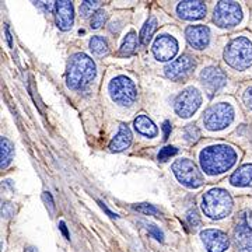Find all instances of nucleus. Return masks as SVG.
I'll return each instance as SVG.
<instances>
[{"label": "nucleus", "mask_w": 252, "mask_h": 252, "mask_svg": "<svg viewBox=\"0 0 252 252\" xmlns=\"http://www.w3.org/2000/svg\"><path fill=\"white\" fill-rule=\"evenodd\" d=\"M111 99L121 107H130L137 99V90L133 81L126 76H117L108 84Z\"/></svg>", "instance_id": "5"}, {"label": "nucleus", "mask_w": 252, "mask_h": 252, "mask_svg": "<svg viewBox=\"0 0 252 252\" xmlns=\"http://www.w3.org/2000/svg\"><path fill=\"white\" fill-rule=\"evenodd\" d=\"M200 240L205 244L207 252H224L230 245V240L227 234L216 228L203 230L200 233Z\"/></svg>", "instance_id": "14"}, {"label": "nucleus", "mask_w": 252, "mask_h": 252, "mask_svg": "<svg viewBox=\"0 0 252 252\" xmlns=\"http://www.w3.org/2000/svg\"><path fill=\"white\" fill-rule=\"evenodd\" d=\"M238 160V154L228 144L207 146L199 153L202 171L207 175H219L233 168Z\"/></svg>", "instance_id": "1"}, {"label": "nucleus", "mask_w": 252, "mask_h": 252, "mask_svg": "<svg viewBox=\"0 0 252 252\" xmlns=\"http://www.w3.org/2000/svg\"><path fill=\"white\" fill-rule=\"evenodd\" d=\"M230 184L238 188H247L252 185V164H244L230 177Z\"/></svg>", "instance_id": "19"}, {"label": "nucleus", "mask_w": 252, "mask_h": 252, "mask_svg": "<svg viewBox=\"0 0 252 252\" xmlns=\"http://www.w3.org/2000/svg\"><path fill=\"white\" fill-rule=\"evenodd\" d=\"M6 30V38H7V42H9L10 48H13V39H11V34H10V30L9 27L4 28Z\"/></svg>", "instance_id": "38"}, {"label": "nucleus", "mask_w": 252, "mask_h": 252, "mask_svg": "<svg viewBox=\"0 0 252 252\" xmlns=\"http://www.w3.org/2000/svg\"><path fill=\"white\" fill-rule=\"evenodd\" d=\"M55 21L59 30L69 31L72 30L74 23V9L73 3L69 0H59L55 1Z\"/></svg>", "instance_id": "15"}, {"label": "nucleus", "mask_w": 252, "mask_h": 252, "mask_svg": "<svg viewBox=\"0 0 252 252\" xmlns=\"http://www.w3.org/2000/svg\"><path fill=\"white\" fill-rule=\"evenodd\" d=\"M136 48H137V35L133 31H130L125 36L122 45L119 48V55L121 56H132V55H135Z\"/></svg>", "instance_id": "22"}, {"label": "nucleus", "mask_w": 252, "mask_h": 252, "mask_svg": "<svg viewBox=\"0 0 252 252\" xmlns=\"http://www.w3.org/2000/svg\"><path fill=\"white\" fill-rule=\"evenodd\" d=\"M243 16V9L237 1H219L213 10V21L220 28L237 27Z\"/></svg>", "instance_id": "7"}, {"label": "nucleus", "mask_w": 252, "mask_h": 252, "mask_svg": "<svg viewBox=\"0 0 252 252\" xmlns=\"http://www.w3.org/2000/svg\"><path fill=\"white\" fill-rule=\"evenodd\" d=\"M135 210L144 213V215H149V216H160V212L158 209H156L153 205H149V203H140V205H135L133 206Z\"/></svg>", "instance_id": "29"}, {"label": "nucleus", "mask_w": 252, "mask_h": 252, "mask_svg": "<svg viewBox=\"0 0 252 252\" xmlns=\"http://www.w3.org/2000/svg\"><path fill=\"white\" fill-rule=\"evenodd\" d=\"M202 104V95L198 89L189 87L180 93L174 101V109L181 118L192 117Z\"/></svg>", "instance_id": "10"}, {"label": "nucleus", "mask_w": 252, "mask_h": 252, "mask_svg": "<svg viewBox=\"0 0 252 252\" xmlns=\"http://www.w3.org/2000/svg\"><path fill=\"white\" fill-rule=\"evenodd\" d=\"M252 213L244 210L237 219L234 228V245L237 252H252Z\"/></svg>", "instance_id": "9"}, {"label": "nucleus", "mask_w": 252, "mask_h": 252, "mask_svg": "<svg viewBox=\"0 0 252 252\" xmlns=\"http://www.w3.org/2000/svg\"><path fill=\"white\" fill-rule=\"evenodd\" d=\"M185 36L188 44L193 49L202 51L210 42V30L205 26H189L185 30Z\"/></svg>", "instance_id": "17"}, {"label": "nucleus", "mask_w": 252, "mask_h": 252, "mask_svg": "<svg viewBox=\"0 0 252 252\" xmlns=\"http://www.w3.org/2000/svg\"><path fill=\"white\" fill-rule=\"evenodd\" d=\"M185 220H187V223H188L189 227L196 228L198 225H200V216H199L196 209H190V210H188L187 215H185Z\"/></svg>", "instance_id": "30"}, {"label": "nucleus", "mask_w": 252, "mask_h": 252, "mask_svg": "<svg viewBox=\"0 0 252 252\" xmlns=\"http://www.w3.org/2000/svg\"><path fill=\"white\" fill-rule=\"evenodd\" d=\"M97 66L90 56L83 52L70 56L66 69V84L72 90H83L95 79Z\"/></svg>", "instance_id": "2"}, {"label": "nucleus", "mask_w": 252, "mask_h": 252, "mask_svg": "<svg viewBox=\"0 0 252 252\" xmlns=\"http://www.w3.org/2000/svg\"><path fill=\"white\" fill-rule=\"evenodd\" d=\"M162 130H164V140H167L168 139V136L171 133V124H170V121H165L164 124H162Z\"/></svg>", "instance_id": "35"}, {"label": "nucleus", "mask_w": 252, "mask_h": 252, "mask_svg": "<svg viewBox=\"0 0 252 252\" xmlns=\"http://www.w3.org/2000/svg\"><path fill=\"white\" fill-rule=\"evenodd\" d=\"M244 102L248 108L252 109V87L247 89V91L244 93Z\"/></svg>", "instance_id": "33"}, {"label": "nucleus", "mask_w": 252, "mask_h": 252, "mask_svg": "<svg viewBox=\"0 0 252 252\" xmlns=\"http://www.w3.org/2000/svg\"><path fill=\"white\" fill-rule=\"evenodd\" d=\"M223 58L235 70H247L252 66V42L247 36H237L227 44Z\"/></svg>", "instance_id": "3"}, {"label": "nucleus", "mask_w": 252, "mask_h": 252, "mask_svg": "<svg viewBox=\"0 0 252 252\" xmlns=\"http://www.w3.org/2000/svg\"><path fill=\"white\" fill-rule=\"evenodd\" d=\"M98 205L99 206H101V209H102V210H104V212H105V213H107V215H108L109 217H111V219H118V215L117 213H112V212H111V210H109L108 207L105 206V203H102V202H98Z\"/></svg>", "instance_id": "36"}, {"label": "nucleus", "mask_w": 252, "mask_h": 252, "mask_svg": "<svg viewBox=\"0 0 252 252\" xmlns=\"http://www.w3.org/2000/svg\"><path fill=\"white\" fill-rule=\"evenodd\" d=\"M101 1H90V0H84L81 1L80 4V16L81 17H89L91 13L97 11V9L99 7Z\"/></svg>", "instance_id": "26"}, {"label": "nucleus", "mask_w": 252, "mask_h": 252, "mask_svg": "<svg viewBox=\"0 0 252 252\" xmlns=\"http://www.w3.org/2000/svg\"><path fill=\"white\" fill-rule=\"evenodd\" d=\"M234 108L227 102H219L205 111L203 125L209 130H223L234 121Z\"/></svg>", "instance_id": "6"}, {"label": "nucleus", "mask_w": 252, "mask_h": 252, "mask_svg": "<svg viewBox=\"0 0 252 252\" xmlns=\"http://www.w3.org/2000/svg\"><path fill=\"white\" fill-rule=\"evenodd\" d=\"M146 228H147V231L153 235L157 241H160V243L164 241V234H162V231L158 228V227H156L154 224H146Z\"/></svg>", "instance_id": "31"}, {"label": "nucleus", "mask_w": 252, "mask_h": 252, "mask_svg": "<svg viewBox=\"0 0 252 252\" xmlns=\"http://www.w3.org/2000/svg\"><path fill=\"white\" fill-rule=\"evenodd\" d=\"M231 209H233V199L225 189H209L202 198V210L212 220L224 219L231 213Z\"/></svg>", "instance_id": "4"}, {"label": "nucleus", "mask_w": 252, "mask_h": 252, "mask_svg": "<svg viewBox=\"0 0 252 252\" xmlns=\"http://www.w3.org/2000/svg\"><path fill=\"white\" fill-rule=\"evenodd\" d=\"M133 125H135L136 130L140 135L146 136V137H156V136L158 135L157 126L154 125L153 121L149 117H146V115H139L135 119Z\"/></svg>", "instance_id": "20"}, {"label": "nucleus", "mask_w": 252, "mask_h": 252, "mask_svg": "<svg viewBox=\"0 0 252 252\" xmlns=\"http://www.w3.org/2000/svg\"><path fill=\"white\" fill-rule=\"evenodd\" d=\"M172 172L175 178L180 181L184 187L190 189L199 188L203 185V175L199 171L196 164L189 158H181L172 164Z\"/></svg>", "instance_id": "8"}, {"label": "nucleus", "mask_w": 252, "mask_h": 252, "mask_svg": "<svg viewBox=\"0 0 252 252\" xmlns=\"http://www.w3.org/2000/svg\"><path fill=\"white\" fill-rule=\"evenodd\" d=\"M177 14L182 20H200L206 16V4L199 0H185L177 6Z\"/></svg>", "instance_id": "16"}, {"label": "nucleus", "mask_w": 252, "mask_h": 252, "mask_svg": "<svg viewBox=\"0 0 252 252\" xmlns=\"http://www.w3.org/2000/svg\"><path fill=\"white\" fill-rule=\"evenodd\" d=\"M14 156V146L10 142L7 137H1L0 139V167L1 170L7 168L10 165V162L13 160Z\"/></svg>", "instance_id": "21"}, {"label": "nucleus", "mask_w": 252, "mask_h": 252, "mask_svg": "<svg viewBox=\"0 0 252 252\" xmlns=\"http://www.w3.org/2000/svg\"><path fill=\"white\" fill-rule=\"evenodd\" d=\"M26 252H38V251H36L35 247H28L27 250H26Z\"/></svg>", "instance_id": "39"}, {"label": "nucleus", "mask_w": 252, "mask_h": 252, "mask_svg": "<svg viewBox=\"0 0 252 252\" xmlns=\"http://www.w3.org/2000/svg\"><path fill=\"white\" fill-rule=\"evenodd\" d=\"M59 228H61V231H62L63 235H64V238L70 240V235H69V231H67V227L64 224V221H61V223H59Z\"/></svg>", "instance_id": "37"}, {"label": "nucleus", "mask_w": 252, "mask_h": 252, "mask_svg": "<svg viewBox=\"0 0 252 252\" xmlns=\"http://www.w3.org/2000/svg\"><path fill=\"white\" fill-rule=\"evenodd\" d=\"M196 69V61L193 56L185 54L181 55L178 59L172 61L165 67V76L172 81H181L188 79Z\"/></svg>", "instance_id": "11"}, {"label": "nucleus", "mask_w": 252, "mask_h": 252, "mask_svg": "<svg viewBox=\"0 0 252 252\" xmlns=\"http://www.w3.org/2000/svg\"><path fill=\"white\" fill-rule=\"evenodd\" d=\"M44 200H45L46 206L51 209V213H54V210H55L54 199H52V196H51V193H49V192H45V193H44Z\"/></svg>", "instance_id": "34"}, {"label": "nucleus", "mask_w": 252, "mask_h": 252, "mask_svg": "<svg viewBox=\"0 0 252 252\" xmlns=\"http://www.w3.org/2000/svg\"><path fill=\"white\" fill-rule=\"evenodd\" d=\"M182 135H184V139H185L187 142H189V143H195V142H198L199 137H200V130H199V127L196 125H188L185 126Z\"/></svg>", "instance_id": "25"}, {"label": "nucleus", "mask_w": 252, "mask_h": 252, "mask_svg": "<svg viewBox=\"0 0 252 252\" xmlns=\"http://www.w3.org/2000/svg\"><path fill=\"white\" fill-rule=\"evenodd\" d=\"M132 139H133V136H132L130 129L122 124V125L119 126V130H118V133L115 135V137H114V139L111 140V143H109V150H111L112 153L124 152V150H126V149L130 146Z\"/></svg>", "instance_id": "18"}, {"label": "nucleus", "mask_w": 252, "mask_h": 252, "mask_svg": "<svg viewBox=\"0 0 252 252\" xmlns=\"http://www.w3.org/2000/svg\"><path fill=\"white\" fill-rule=\"evenodd\" d=\"M154 58L160 62H167L174 59V56L178 52V42L171 35H158L153 44Z\"/></svg>", "instance_id": "13"}, {"label": "nucleus", "mask_w": 252, "mask_h": 252, "mask_svg": "<svg viewBox=\"0 0 252 252\" xmlns=\"http://www.w3.org/2000/svg\"><path fill=\"white\" fill-rule=\"evenodd\" d=\"M200 81H202L205 90L212 97L216 91L223 89L227 84V76L221 69L215 67V66H209L200 72Z\"/></svg>", "instance_id": "12"}, {"label": "nucleus", "mask_w": 252, "mask_h": 252, "mask_svg": "<svg viewBox=\"0 0 252 252\" xmlns=\"http://www.w3.org/2000/svg\"><path fill=\"white\" fill-rule=\"evenodd\" d=\"M156 30H157V20L154 17H150L146 21V24H144L142 31H140V35H139V41H140L142 45H147L149 44V41L152 39Z\"/></svg>", "instance_id": "23"}, {"label": "nucleus", "mask_w": 252, "mask_h": 252, "mask_svg": "<svg viewBox=\"0 0 252 252\" xmlns=\"http://www.w3.org/2000/svg\"><path fill=\"white\" fill-rule=\"evenodd\" d=\"M13 213H14V207L10 203H1V216L10 217L13 216Z\"/></svg>", "instance_id": "32"}, {"label": "nucleus", "mask_w": 252, "mask_h": 252, "mask_svg": "<svg viewBox=\"0 0 252 252\" xmlns=\"http://www.w3.org/2000/svg\"><path fill=\"white\" fill-rule=\"evenodd\" d=\"M107 18H108V14H107V11H105V10H97V11L93 14V17H91V21H90L91 28L97 30V28L102 27V26L105 24Z\"/></svg>", "instance_id": "27"}, {"label": "nucleus", "mask_w": 252, "mask_h": 252, "mask_svg": "<svg viewBox=\"0 0 252 252\" xmlns=\"http://www.w3.org/2000/svg\"><path fill=\"white\" fill-rule=\"evenodd\" d=\"M90 49L94 52L95 55L98 56H102V55H107L109 52L108 48V42L104 36H93L90 39Z\"/></svg>", "instance_id": "24"}, {"label": "nucleus", "mask_w": 252, "mask_h": 252, "mask_svg": "<svg viewBox=\"0 0 252 252\" xmlns=\"http://www.w3.org/2000/svg\"><path fill=\"white\" fill-rule=\"evenodd\" d=\"M178 153V149H175L174 146H165V147H162L161 150L158 152L157 154V158H158V161H167V160H170L172 156H175V154Z\"/></svg>", "instance_id": "28"}]
</instances>
